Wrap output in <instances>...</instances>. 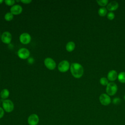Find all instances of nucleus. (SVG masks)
Returning <instances> with one entry per match:
<instances>
[{"instance_id": "1", "label": "nucleus", "mask_w": 125, "mask_h": 125, "mask_svg": "<svg viewBox=\"0 0 125 125\" xmlns=\"http://www.w3.org/2000/svg\"><path fill=\"white\" fill-rule=\"evenodd\" d=\"M70 68L72 76L75 78H80L83 74V68L80 63H72Z\"/></svg>"}, {"instance_id": "3", "label": "nucleus", "mask_w": 125, "mask_h": 125, "mask_svg": "<svg viewBox=\"0 0 125 125\" xmlns=\"http://www.w3.org/2000/svg\"><path fill=\"white\" fill-rule=\"evenodd\" d=\"M118 90V87L117 84L113 83L111 82L108 83L106 85V92L107 95L109 96H113L115 95Z\"/></svg>"}, {"instance_id": "21", "label": "nucleus", "mask_w": 125, "mask_h": 125, "mask_svg": "<svg viewBox=\"0 0 125 125\" xmlns=\"http://www.w3.org/2000/svg\"><path fill=\"white\" fill-rule=\"evenodd\" d=\"M107 17L108 20H112L115 18V14L114 13H113L112 12H109L107 15Z\"/></svg>"}, {"instance_id": "27", "label": "nucleus", "mask_w": 125, "mask_h": 125, "mask_svg": "<svg viewBox=\"0 0 125 125\" xmlns=\"http://www.w3.org/2000/svg\"><path fill=\"white\" fill-rule=\"evenodd\" d=\"M124 99H125V95H124Z\"/></svg>"}, {"instance_id": "7", "label": "nucleus", "mask_w": 125, "mask_h": 125, "mask_svg": "<svg viewBox=\"0 0 125 125\" xmlns=\"http://www.w3.org/2000/svg\"><path fill=\"white\" fill-rule=\"evenodd\" d=\"M45 66L50 70H53L55 68L56 64L55 62L51 58H46L44 61Z\"/></svg>"}, {"instance_id": "19", "label": "nucleus", "mask_w": 125, "mask_h": 125, "mask_svg": "<svg viewBox=\"0 0 125 125\" xmlns=\"http://www.w3.org/2000/svg\"><path fill=\"white\" fill-rule=\"evenodd\" d=\"M100 83L104 86L107 85L108 84V80L105 77H102L100 80Z\"/></svg>"}, {"instance_id": "26", "label": "nucleus", "mask_w": 125, "mask_h": 125, "mask_svg": "<svg viewBox=\"0 0 125 125\" xmlns=\"http://www.w3.org/2000/svg\"><path fill=\"white\" fill-rule=\"evenodd\" d=\"M3 1L2 0H0V4H1Z\"/></svg>"}, {"instance_id": "15", "label": "nucleus", "mask_w": 125, "mask_h": 125, "mask_svg": "<svg viewBox=\"0 0 125 125\" xmlns=\"http://www.w3.org/2000/svg\"><path fill=\"white\" fill-rule=\"evenodd\" d=\"M0 95L2 99L5 100L9 96V91L7 89H3L1 90Z\"/></svg>"}, {"instance_id": "14", "label": "nucleus", "mask_w": 125, "mask_h": 125, "mask_svg": "<svg viewBox=\"0 0 125 125\" xmlns=\"http://www.w3.org/2000/svg\"><path fill=\"white\" fill-rule=\"evenodd\" d=\"M75 47V44L73 42H69L66 45V49L68 52H72Z\"/></svg>"}, {"instance_id": "18", "label": "nucleus", "mask_w": 125, "mask_h": 125, "mask_svg": "<svg viewBox=\"0 0 125 125\" xmlns=\"http://www.w3.org/2000/svg\"><path fill=\"white\" fill-rule=\"evenodd\" d=\"M14 18L13 14H12L11 12L7 13L4 16V19L7 21H11L13 20Z\"/></svg>"}, {"instance_id": "11", "label": "nucleus", "mask_w": 125, "mask_h": 125, "mask_svg": "<svg viewBox=\"0 0 125 125\" xmlns=\"http://www.w3.org/2000/svg\"><path fill=\"white\" fill-rule=\"evenodd\" d=\"M22 7L18 4L14 5L10 8V12L13 15H19L22 12Z\"/></svg>"}, {"instance_id": "5", "label": "nucleus", "mask_w": 125, "mask_h": 125, "mask_svg": "<svg viewBox=\"0 0 125 125\" xmlns=\"http://www.w3.org/2000/svg\"><path fill=\"white\" fill-rule=\"evenodd\" d=\"M69 62L66 60H63L61 62L58 64V70L61 72H65L67 71L70 67Z\"/></svg>"}, {"instance_id": "23", "label": "nucleus", "mask_w": 125, "mask_h": 125, "mask_svg": "<svg viewBox=\"0 0 125 125\" xmlns=\"http://www.w3.org/2000/svg\"><path fill=\"white\" fill-rule=\"evenodd\" d=\"M121 102V99L118 97H116L113 99L112 103L114 104H118Z\"/></svg>"}, {"instance_id": "13", "label": "nucleus", "mask_w": 125, "mask_h": 125, "mask_svg": "<svg viewBox=\"0 0 125 125\" xmlns=\"http://www.w3.org/2000/svg\"><path fill=\"white\" fill-rule=\"evenodd\" d=\"M118 73L115 70H110L107 74V79L110 81H114L118 77Z\"/></svg>"}, {"instance_id": "6", "label": "nucleus", "mask_w": 125, "mask_h": 125, "mask_svg": "<svg viewBox=\"0 0 125 125\" xmlns=\"http://www.w3.org/2000/svg\"><path fill=\"white\" fill-rule=\"evenodd\" d=\"M39 122V118L36 114H31L27 119V123L29 125H38Z\"/></svg>"}, {"instance_id": "25", "label": "nucleus", "mask_w": 125, "mask_h": 125, "mask_svg": "<svg viewBox=\"0 0 125 125\" xmlns=\"http://www.w3.org/2000/svg\"><path fill=\"white\" fill-rule=\"evenodd\" d=\"M21 1L24 4H28V3H30L32 0H21Z\"/></svg>"}, {"instance_id": "4", "label": "nucleus", "mask_w": 125, "mask_h": 125, "mask_svg": "<svg viewBox=\"0 0 125 125\" xmlns=\"http://www.w3.org/2000/svg\"><path fill=\"white\" fill-rule=\"evenodd\" d=\"M99 101L100 103L103 105H108L111 102V100L109 96L105 93H103L100 95Z\"/></svg>"}, {"instance_id": "29", "label": "nucleus", "mask_w": 125, "mask_h": 125, "mask_svg": "<svg viewBox=\"0 0 125 125\" xmlns=\"http://www.w3.org/2000/svg\"></svg>"}, {"instance_id": "10", "label": "nucleus", "mask_w": 125, "mask_h": 125, "mask_svg": "<svg viewBox=\"0 0 125 125\" xmlns=\"http://www.w3.org/2000/svg\"><path fill=\"white\" fill-rule=\"evenodd\" d=\"M1 41L5 44L10 43L12 40V35L11 33L8 31L3 32L1 36Z\"/></svg>"}, {"instance_id": "16", "label": "nucleus", "mask_w": 125, "mask_h": 125, "mask_svg": "<svg viewBox=\"0 0 125 125\" xmlns=\"http://www.w3.org/2000/svg\"><path fill=\"white\" fill-rule=\"evenodd\" d=\"M118 80L121 83H125V72H121L118 75Z\"/></svg>"}, {"instance_id": "20", "label": "nucleus", "mask_w": 125, "mask_h": 125, "mask_svg": "<svg viewBox=\"0 0 125 125\" xmlns=\"http://www.w3.org/2000/svg\"><path fill=\"white\" fill-rule=\"evenodd\" d=\"M97 3L101 6L104 7V6L108 4V0H99L96 1Z\"/></svg>"}, {"instance_id": "17", "label": "nucleus", "mask_w": 125, "mask_h": 125, "mask_svg": "<svg viewBox=\"0 0 125 125\" xmlns=\"http://www.w3.org/2000/svg\"><path fill=\"white\" fill-rule=\"evenodd\" d=\"M107 9L104 7H102L100 8L98 10V14L101 17H104L107 14Z\"/></svg>"}, {"instance_id": "2", "label": "nucleus", "mask_w": 125, "mask_h": 125, "mask_svg": "<svg viewBox=\"0 0 125 125\" xmlns=\"http://www.w3.org/2000/svg\"><path fill=\"white\" fill-rule=\"evenodd\" d=\"M2 102V108L6 112L10 113L13 111L14 108V105L13 103L10 100L5 99L3 100Z\"/></svg>"}, {"instance_id": "9", "label": "nucleus", "mask_w": 125, "mask_h": 125, "mask_svg": "<svg viewBox=\"0 0 125 125\" xmlns=\"http://www.w3.org/2000/svg\"><path fill=\"white\" fill-rule=\"evenodd\" d=\"M31 36L27 33H23L20 36V41L23 44H27L31 41Z\"/></svg>"}, {"instance_id": "8", "label": "nucleus", "mask_w": 125, "mask_h": 125, "mask_svg": "<svg viewBox=\"0 0 125 125\" xmlns=\"http://www.w3.org/2000/svg\"><path fill=\"white\" fill-rule=\"evenodd\" d=\"M30 52L25 48H21L18 51V56L21 59H26L29 57Z\"/></svg>"}, {"instance_id": "28", "label": "nucleus", "mask_w": 125, "mask_h": 125, "mask_svg": "<svg viewBox=\"0 0 125 125\" xmlns=\"http://www.w3.org/2000/svg\"></svg>"}, {"instance_id": "24", "label": "nucleus", "mask_w": 125, "mask_h": 125, "mask_svg": "<svg viewBox=\"0 0 125 125\" xmlns=\"http://www.w3.org/2000/svg\"><path fill=\"white\" fill-rule=\"evenodd\" d=\"M4 114V110L2 107H0V119L3 117Z\"/></svg>"}, {"instance_id": "12", "label": "nucleus", "mask_w": 125, "mask_h": 125, "mask_svg": "<svg viewBox=\"0 0 125 125\" xmlns=\"http://www.w3.org/2000/svg\"><path fill=\"white\" fill-rule=\"evenodd\" d=\"M119 7L118 2L116 1H112L110 2L107 5L106 7L107 10L110 11H113L116 10Z\"/></svg>"}, {"instance_id": "22", "label": "nucleus", "mask_w": 125, "mask_h": 125, "mask_svg": "<svg viewBox=\"0 0 125 125\" xmlns=\"http://www.w3.org/2000/svg\"><path fill=\"white\" fill-rule=\"evenodd\" d=\"M4 2L6 5L8 6H11L14 5L15 1L14 0H5Z\"/></svg>"}]
</instances>
